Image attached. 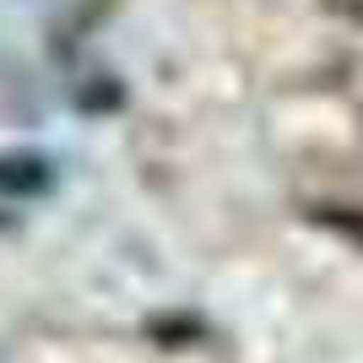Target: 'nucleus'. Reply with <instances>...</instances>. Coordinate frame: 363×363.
Here are the masks:
<instances>
[{
	"label": "nucleus",
	"instance_id": "2",
	"mask_svg": "<svg viewBox=\"0 0 363 363\" xmlns=\"http://www.w3.org/2000/svg\"><path fill=\"white\" fill-rule=\"evenodd\" d=\"M320 223L336 228V233H347V239L363 244V212H320Z\"/></svg>",
	"mask_w": 363,
	"mask_h": 363
},
{
	"label": "nucleus",
	"instance_id": "1",
	"mask_svg": "<svg viewBox=\"0 0 363 363\" xmlns=\"http://www.w3.org/2000/svg\"><path fill=\"white\" fill-rule=\"evenodd\" d=\"M49 190V163L33 152H0V196H38Z\"/></svg>",
	"mask_w": 363,
	"mask_h": 363
}]
</instances>
